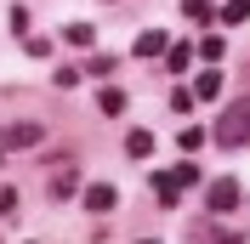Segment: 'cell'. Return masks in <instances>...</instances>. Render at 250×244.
Instances as JSON below:
<instances>
[{"instance_id": "7a4b0ae2", "label": "cell", "mask_w": 250, "mask_h": 244, "mask_svg": "<svg viewBox=\"0 0 250 244\" xmlns=\"http://www.w3.org/2000/svg\"><path fill=\"white\" fill-rule=\"evenodd\" d=\"M40 137H46V125H34V120H17L0 131V153L6 148H40Z\"/></svg>"}, {"instance_id": "ba28073f", "label": "cell", "mask_w": 250, "mask_h": 244, "mask_svg": "<svg viewBox=\"0 0 250 244\" xmlns=\"http://www.w3.org/2000/svg\"><path fill=\"white\" fill-rule=\"evenodd\" d=\"M125 153H131V159H148V153H154V137H148V131H131V137H125Z\"/></svg>"}, {"instance_id": "6da1fadb", "label": "cell", "mask_w": 250, "mask_h": 244, "mask_svg": "<svg viewBox=\"0 0 250 244\" xmlns=\"http://www.w3.org/2000/svg\"><path fill=\"white\" fill-rule=\"evenodd\" d=\"M216 142H222V148H245V142H250V97H239V102L222 108V120H216Z\"/></svg>"}, {"instance_id": "8fae6325", "label": "cell", "mask_w": 250, "mask_h": 244, "mask_svg": "<svg viewBox=\"0 0 250 244\" xmlns=\"http://www.w3.org/2000/svg\"><path fill=\"white\" fill-rule=\"evenodd\" d=\"M165 62H171V74H182L188 62H193V46H165Z\"/></svg>"}, {"instance_id": "5bb4252c", "label": "cell", "mask_w": 250, "mask_h": 244, "mask_svg": "<svg viewBox=\"0 0 250 244\" xmlns=\"http://www.w3.org/2000/svg\"><path fill=\"white\" fill-rule=\"evenodd\" d=\"M199 57H205V62L222 57V34H205V40H199Z\"/></svg>"}, {"instance_id": "7c38bea8", "label": "cell", "mask_w": 250, "mask_h": 244, "mask_svg": "<svg viewBox=\"0 0 250 244\" xmlns=\"http://www.w3.org/2000/svg\"><path fill=\"white\" fill-rule=\"evenodd\" d=\"M182 17H193V23H210V0H182Z\"/></svg>"}, {"instance_id": "30bf717a", "label": "cell", "mask_w": 250, "mask_h": 244, "mask_svg": "<svg viewBox=\"0 0 250 244\" xmlns=\"http://www.w3.org/2000/svg\"><path fill=\"white\" fill-rule=\"evenodd\" d=\"M74 193V165H57V176H51V199H68Z\"/></svg>"}, {"instance_id": "9a60e30c", "label": "cell", "mask_w": 250, "mask_h": 244, "mask_svg": "<svg viewBox=\"0 0 250 244\" xmlns=\"http://www.w3.org/2000/svg\"><path fill=\"white\" fill-rule=\"evenodd\" d=\"M171 182H176V187H193V182H199V165H176Z\"/></svg>"}, {"instance_id": "3957f363", "label": "cell", "mask_w": 250, "mask_h": 244, "mask_svg": "<svg viewBox=\"0 0 250 244\" xmlns=\"http://www.w3.org/2000/svg\"><path fill=\"white\" fill-rule=\"evenodd\" d=\"M239 199H245V193H239V182H233V176H222V182H210V187H205V204H210L216 216L239 210Z\"/></svg>"}, {"instance_id": "277c9868", "label": "cell", "mask_w": 250, "mask_h": 244, "mask_svg": "<svg viewBox=\"0 0 250 244\" xmlns=\"http://www.w3.org/2000/svg\"><path fill=\"white\" fill-rule=\"evenodd\" d=\"M80 199H85V210H97V216H103V210H114V204H120V193H114L108 182H91V187H85V193H80Z\"/></svg>"}, {"instance_id": "2e32d148", "label": "cell", "mask_w": 250, "mask_h": 244, "mask_svg": "<svg viewBox=\"0 0 250 244\" xmlns=\"http://www.w3.org/2000/svg\"><path fill=\"white\" fill-rule=\"evenodd\" d=\"M17 210V193H12V187H0V216H12Z\"/></svg>"}, {"instance_id": "8992f818", "label": "cell", "mask_w": 250, "mask_h": 244, "mask_svg": "<svg viewBox=\"0 0 250 244\" xmlns=\"http://www.w3.org/2000/svg\"><path fill=\"white\" fill-rule=\"evenodd\" d=\"M97 108H103L108 120H114V114H125V91H120V85H108V91H97Z\"/></svg>"}, {"instance_id": "ac0fdd59", "label": "cell", "mask_w": 250, "mask_h": 244, "mask_svg": "<svg viewBox=\"0 0 250 244\" xmlns=\"http://www.w3.org/2000/svg\"><path fill=\"white\" fill-rule=\"evenodd\" d=\"M0 159H6V153H0Z\"/></svg>"}, {"instance_id": "4fadbf2b", "label": "cell", "mask_w": 250, "mask_h": 244, "mask_svg": "<svg viewBox=\"0 0 250 244\" xmlns=\"http://www.w3.org/2000/svg\"><path fill=\"white\" fill-rule=\"evenodd\" d=\"M250 17V0H228V6H222V23H245Z\"/></svg>"}, {"instance_id": "52a82bcc", "label": "cell", "mask_w": 250, "mask_h": 244, "mask_svg": "<svg viewBox=\"0 0 250 244\" xmlns=\"http://www.w3.org/2000/svg\"><path fill=\"white\" fill-rule=\"evenodd\" d=\"M62 40H68V46H80V51H85V46H91V40H97V29H91V23H68V29H62Z\"/></svg>"}, {"instance_id": "9c48e42d", "label": "cell", "mask_w": 250, "mask_h": 244, "mask_svg": "<svg viewBox=\"0 0 250 244\" xmlns=\"http://www.w3.org/2000/svg\"><path fill=\"white\" fill-rule=\"evenodd\" d=\"M159 51H165V29H148L137 40V57H159Z\"/></svg>"}, {"instance_id": "e0dca14e", "label": "cell", "mask_w": 250, "mask_h": 244, "mask_svg": "<svg viewBox=\"0 0 250 244\" xmlns=\"http://www.w3.org/2000/svg\"><path fill=\"white\" fill-rule=\"evenodd\" d=\"M142 244H159V239H142Z\"/></svg>"}, {"instance_id": "5b68a950", "label": "cell", "mask_w": 250, "mask_h": 244, "mask_svg": "<svg viewBox=\"0 0 250 244\" xmlns=\"http://www.w3.org/2000/svg\"><path fill=\"white\" fill-rule=\"evenodd\" d=\"M216 91H222V68H205V74L193 80V102H199V97H205V102H210V97H216Z\"/></svg>"}]
</instances>
